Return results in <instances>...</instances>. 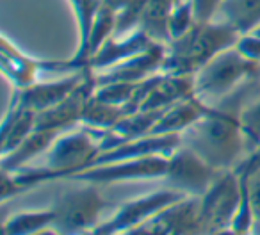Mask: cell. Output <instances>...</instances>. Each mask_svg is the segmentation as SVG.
<instances>
[{
    "label": "cell",
    "instance_id": "1",
    "mask_svg": "<svg viewBox=\"0 0 260 235\" xmlns=\"http://www.w3.org/2000/svg\"><path fill=\"white\" fill-rule=\"evenodd\" d=\"M182 145L217 171L234 170L248 153L241 127V109L210 105L209 111L182 134Z\"/></svg>",
    "mask_w": 260,
    "mask_h": 235
},
{
    "label": "cell",
    "instance_id": "2",
    "mask_svg": "<svg viewBox=\"0 0 260 235\" xmlns=\"http://www.w3.org/2000/svg\"><path fill=\"white\" fill-rule=\"evenodd\" d=\"M241 30L223 18L196 22L184 36L166 45L162 73L166 75H196L200 68L217 54L235 47Z\"/></svg>",
    "mask_w": 260,
    "mask_h": 235
},
{
    "label": "cell",
    "instance_id": "3",
    "mask_svg": "<svg viewBox=\"0 0 260 235\" xmlns=\"http://www.w3.org/2000/svg\"><path fill=\"white\" fill-rule=\"evenodd\" d=\"M112 203L102 196L98 185L86 184L84 187L68 189L52 205L55 214L54 230L59 235H87L105 221V214Z\"/></svg>",
    "mask_w": 260,
    "mask_h": 235
},
{
    "label": "cell",
    "instance_id": "4",
    "mask_svg": "<svg viewBox=\"0 0 260 235\" xmlns=\"http://www.w3.org/2000/svg\"><path fill=\"white\" fill-rule=\"evenodd\" d=\"M249 79H260V64L248 61L244 55L239 54L237 48L232 47L217 54L196 72V96L214 105V102L224 100L235 87Z\"/></svg>",
    "mask_w": 260,
    "mask_h": 235
},
{
    "label": "cell",
    "instance_id": "5",
    "mask_svg": "<svg viewBox=\"0 0 260 235\" xmlns=\"http://www.w3.org/2000/svg\"><path fill=\"white\" fill-rule=\"evenodd\" d=\"M100 141L91 130L75 127L61 134L47 152V170L52 180L72 178L87 170L100 153Z\"/></svg>",
    "mask_w": 260,
    "mask_h": 235
},
{
    "label": "cell",
    "instance_id": "6",
    "mask_svg": "<svg viewBox=\"0 0 260 235\" xmlns=\"http://www.w3.org/2000/svg\"><path fill=\"white\" fill-rule=\"evenodd\" d=\"M184 198H189V196H185L180 191H175V189H160V191L139 196V198H134L123 203V205L116 207L112 216L102 221L87 235H123L126 231L138 228L139 224L146 223L168 207L175 205L177 202H182Z\"/></svg>",
    "mask_w": 260,
    "mask_h": 235
},
{
    "label": "cell",
    "instance_id": "7",
    "mask_svg": "<svg viewBox=\"0 0 260 235\" xmlns=\"http://www.w3.org/2000/svg\"><path fill=\"white\" fill-rule=\"evenodd\" d=\"M242 198V180L234 170L223 171L212 187L200 198L203 235L230 228Z\"/></svg>",
    "mask_w": 260,
    "mask_h": 235
},
{
    "label": "cell",
    "instance_id": "8",
    "mask_svg": "<svg viewBox=\"0 0 260 235\" xmlns=\"http://www.w3.org/2000/svg\"><path fill=\"white\" fill-rule=\"evenodd\" d=\"M171 157V155H170ZM168 155H152L143 159L119 160V162L102 164V166L87 167L80 173L73 175L70 180L84 182L93 185H109L119 182H138V180H164L170 166Z\"/></svg>",
    "mask_w": 260,
    "mask_h": 235
},
{
    "label": "cell",
    "instance_id": "9",
    "mask_svg": "<svg viewBox=\"0 0 260 235\" xmlns=\"http://www.w3.org/2000/svg\"><path fill=\"white\" fill-rule=\"evenodd\" d=\"M0 70L15 89H25L40 82L41 77L47 73L75 72L70 59L50 61V59L32 57L20 50L8 36L0 38Z\"/></svg>",
    "mask_w": 260,
    "mask_h": 235
},
{
    "label": "cell",
    "instance_id": "10",
    "mask_svg": "<svg viewBox=\"0 0 260 235\" xmlns=\"http://www.w3.org/2000/svg\"><path fill=\"white\" fill-rule=\"evenodd\" d=\"M221 173L223 171L212 167L191 148L180 145L171 153L164 180L168 182L170 189L184 192L189 198H202Z\"/></svg>",
    "mask_w": 260,
    "mask_h": 235
},
{
    "label": "cell",
    "instance_id": "11",
    "mask_svg": "<svg viewBox=\"0 0 260 235\" xmlns=\"http://www.w3.org/2000/svg\"><path fill=\"white\" fill-rule=\"evenodd\" d=\"M164 57H166V45L153 43L148 50L126 59L112 68L105 70L102 73H94L96 77V86L109 82H128L139 84L150 77L162 73Z\"/></svg>",
    "mask_w": 260,
    "mask_h": 235
},
{
    "label": "cell",
    "instance_id": "12",
    "mask_svg": "<svg viewBox=\"0 0 260 235\" xmlns=\"http://www.w3.org/2000/svg\"><path fill=\"white\" fill-rule=\"evenodd\" d=\"M84 73L86 72H75L57 80H40L25 89H16L11 100L34 111L36 114L43 112L66 100L75 91V87L82 82Z\"/></svg>",
    "mask_w": 260,
    "mask_h": 235
},
{
    "label": "cell",
    "instance_id": "13",
    "mask_svg": "<svg viewBox=\"0 0 260 235\" xmlns=\"http://www.w3.org/2000/svg\"><path fill=\"white\" fill-rule=\"evenodd\" d=\"M155 41L148 36L143 29H138L134 32L125 34V36H111L89 59V66L93 73H102L126 59L134 57L141 52L148 50Z\"/></svg>",
    "mask_w": 260,
    "mask_h": 235
},
{
    "label": "cell",
    "instance_id": "14",
    "mask_svg": "<svg viewBox=\"0 0 260 235\" xmlns=\"http://www.w3.org/2000/svg\"><path fill=\"white\" fill-rule=\"evenodd\" d=\"M210 104L203 102L198 96H191L187 100H182L178 104L171 105V107L164 109L160 112L159 120L153 125L152 136H170L177 134L182 136L189 127L196 123V121L209 111Z\"/></svg>",
    "mask_w": 260,
    "mask_h": 235
},
{
    "label": "cell",
    "instance_id": "15",
    "mask_svg": "<svg viewBox=\"0 0 260 235\" xmlns=\"http://www.w3.org/2000/svg\"><path fill=\"white\" fill-rule=\"evenodd\" d=\"M36 128V112L11 100L4 114L0 130V153L2 157L15 152Z\"/></svg>",
    "mask_w": 260,
    "mask_h": 235
},
{
    "label": "cell",
    "instance_id": "16",
    "mask_svg": "<svg viewBox=\"0 0 260 235\" xmlns=\"http://www.w3.org/2000/svg\"><path fill=\"white\" fill-rule=\"evenodd\" d=\"M77 20V50L70 57L75 72H86L89 66V38L94 20L104 0H68Z\"/></svg>",
    "mask_w": 260,
    "mask_h": 235
},
{
    "label": "cell",
    "instance_id": "17",
    "mask_svg": "<svg viewBox=\"0 0 260 235\" xmlns=\"http://www.w3.org/2000/svg\"><path fill=\"white\" fill-rule=\"evenodd\" d=\"M61 134L54 130H45V128H34L32 134L9 155L2 157V171H18L22 167H27V164L43 152H48L54 141Z\"/></svg>",
    "mask_w": 260,
    "mask_h": 235
},
{
    "label": "cell",
    "instance_id": "18",
    "mask_svg": "<svg viewBox=\"0 0 260 235\" xmlns=\"http://www.w3.org/2000/svg\"><path fill=\"white\" fill-rule=\"evenodd\" d=\"M175 4H177L175 0H148L146 2L139 29L145 30L155 43H170V18Z\"/></svg>",
    "mask_w": 260,
    "mask_h": 235
},
{
    "label": "cell",
    "instance_id": "19",
    "mask_svg": "<svg viewBox=\"0 0 260 235\" xmlns=\"http://www.w3.org/2000/svg\"><path fill=\"white\" fill-rule=\"evenodd\" d=\"M125 116H128V112H126L123 107L105 104V102L98 100V98L93 94L91 100L87 102L86 109H84L82 120H80V127L100 134V132L111 130V128L114 127V125H118Z\"/></svg>",
    "mask_w": 260,
    "mask_h": 235
},
{
    "label": "cell",
    "instance_id": "20",
    "mask_svg": "<svg viewBox=\"0 0 260 235\" xmlns=\"http://www.w3.org/2000/svg\"><path fill=\"white\" fill-rule=\"evenodd\" d=\"M54 209L32 210V212H18L4 221L2 235H36L54 226Z\"/></svg>",
    "mask_w": 260,
    "mask_h": 235
},
{
    "label": "cell",
    "instance_id": "21",
    "mask_svg": "<svg viewBox=\"0 0 260 235\" xmlns=\"http://www.w3.org/2000/svg\"><path fill=\"white\" fill-rule=\"evenodd\" d=\"M241 127L246 139V150L249 153L256 145H260V100L241 109Z\"/></svg>",
    "mask_w": 260,
    "mask_h": 235
},
{
    "label": "cell",
    "instance_id": "22",
    "mask_svg": "<svg viewBox=\"0 0 260 235\" xmlns=\"http://www.w3.org/2000/svg\"><path fill=\"white\" fill-rule=\"evenodd\" d=\"M194 23H196V18H194V11H192L191 0H180V2H177L173 8V13H171V18H170L171 40L184 36Z\"/></svg>",
    "mask_w": 260,
    "mask_h": 235
},
{
    "label": "cell",
    "instance_id": "23",
    "mask_svg": "<svg viewBox=\"0 0 260 235\" xmlns=\"http://www.w3.org/2000/svg\"><path fill=\"white\" fill-rule=\"evenodd\" d=\"M224 0H191L196 22H210L216 20L221 13Z\"/></svg>",
    "mask_w": 260,
    "mask_h": 235
},
{
    "label": "cell",
    "instance_id": "24",
    "mask_svg": "<svg viewBox=\"0 0 260 235\" xmlns=\"http://www.w3.org/2000/svg\"><path fill=\"white\" fill-rule=\"evenodd\" d=\"M235 48L239 50V54L244 55L248 61L260 64V38H256L251 32L241 34V38L235 43Z\"/></svg>",
    "mask_w": 260,
    "mask_h": 235
},
{
    "label": "cell",
    "instance_id": "25",
    "mask_svg": "<svg viewBox=\"0 0 260 235\" xmlns=\"http://www.w3.org/2000/svg\"><path fill=\"white\" fill-rule=\"evenodd\" d=\"M234 171L237 175H242V177H253L255 173L260 171V145H256L237 166L234 167Z\"/></svg>",
    "mask_w": 260,
    "mask_h": 235
},
{
    "label": "cell",
    "instance_id": "26",
    "mask_svg": "<svg viewBox=\"0 0 260 235\" xmlns=\"http://www.w3.org/2000/svg\"><path fill=\"white\" fill-rule=\"evenodd\" d=\"M249 199H251L253 214H255V224L260 223V171L248 178Z\"/></svg>",
    "mask_w": 260,
    "mask_h": 235
},
{
    "label": "cell",
    "instance_id": "27",
    "mask_svg": "<svg viewBox=\"0 0 260 235\" xmlns=\"http://www.w3.org/2000/svg\"><path fill=\"white\" fill-rule=\"evenodd\" d=\"M249 32H251V34H255L256 38H260V23L255 27V29H251V30H249Z\"/></svg>",
    "mask_w": 260,
    "mask_h": 235
},
{
    "label": "cell",
    "instance_id": "28",
    "mask_svg": "<svg viewBox=\"0 0 260 235\" xmlns=\"http://www.w3.org/2000/svg\"><path fill=\"white\" fill-rule=\"evenodd\" d=\"M253 235H260V223L255 224V228H253Z\"/></svg>",
    "mask_w": 260,
    "mask_h": 235
}]
</instances>
